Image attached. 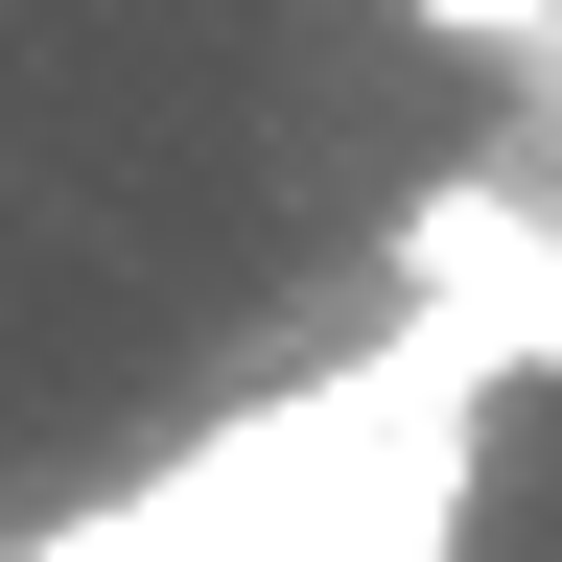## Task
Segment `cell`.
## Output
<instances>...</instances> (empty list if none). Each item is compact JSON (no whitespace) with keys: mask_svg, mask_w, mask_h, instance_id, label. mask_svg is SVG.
<instances>
[{"mask_svg":"<svg viewBox=\"0 0 562 562\" xmlns=\"http://www.w3.org/2000/svg\"><path fill=\"white\" fill-rule=\"evenodd\" d=\"M24 562H188V539H165V492H117V516H70V539H24Z\"/></svg>","mask_w":562,"mask_h":562,"instance_id":"6da1fadb","label":"cell"},{"mask_svg":"<svg viewBox=\"0 0 562 562\" xmlns=\"http://www.w3.org/2000/svg\"><path fill=\"white\" fill-rule=\"evenodd\" d=\"M422 24H492V47H516V70H539V0H422Z\"/></svg>","mask_w":562,"mask_h":562,"instance_id":"7a4b0ae2","label":"cell"}]
</instances>
